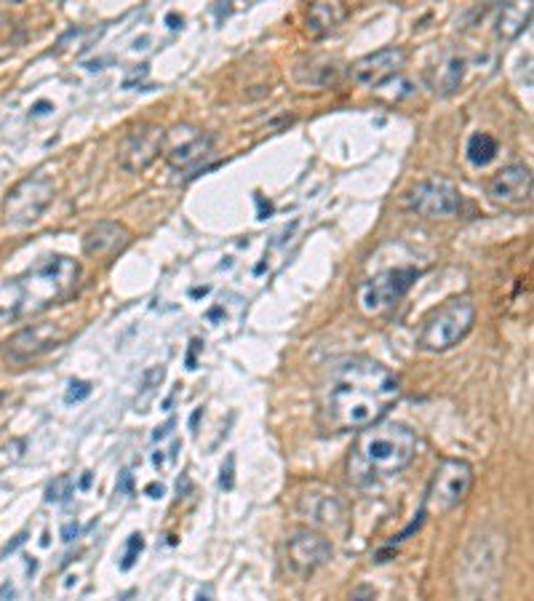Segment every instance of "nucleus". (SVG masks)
<instances>
[{
	"label": "nucleus",
	"instance_id": "nucleus-1",
	"mask_svg": "<svg viewBox=\"0 0 534 601\" xmlns=\"http://www.w3.org/2000/svg\"><path fill=\"white\" fill-rule=\"evenodd\" d=\"M401 398V382L369 356H342L326 364L316 388L321 433L364 431L380 423Z\"/></svg>",
	"mask_w": 534,
	"mask_h": 601
},
{
	"label": "nucleus",
	"instance_id": "nucleus-2",
	"mask_svg": "<svg viewBox=\"0 0 534 601\" xmlns=\"http://www.w3.org/2000/svg\"><path fill=\"white\" fill-rule=\"evenodd\" d=\"M81 265L65 254L43 257L35 268L0 284V321H19L67 300L78 289Z\"/></svg>",
	"mask_w": 534,
	"mask_h": 601
},
{
	"label": "nucleus",
	"instance_id": "nucleus-3",
	"mask_svg": "<svg viewBox=\"0 0 534 601\" xmlns=\"http://www.w3.org/2000/svg\"><path fill=\"white\" fill-rule=\"evenodd\" d=\"M417 455V436L409 425L396 420H380L358 431L350 449L348 476L356 487H372L377 481L393 479L409 468Z\"/></svg>",
	"mask_w": 534,
	"mask_h": 601
},
{
	"label": "nucleus",
	"instance_id": "nucleus-4",
	"mask_svg": "<svg viewBox=\"0 0 534 601\" xmlns=\"http://www.w3.org/2000/svg\"><path fill=\"white\" fill-rule=\"evenodd\" d=\"M476 324V308L468 297H452L444 305H438L425 321H422L420 348L428 353H444V350L460 345Z\"/></svg>",
	"mask_w": 534,
	"mask_h": 601
},
{
	"label": "nucleus",
	"instance_id": "nucleus-5",
	"mask_svg": "<svg viewBox=\"0 0 534 601\" xmlns=\"http://www.w3.org/2000/svg\"><path fill=\"white\" fill-rule=\"evenodd\" d=\"M54 179L46 174H33L25 177L22 182L11 187V193L6 195V204H3V217L9 222L11 228H27L43 217V212L49 209L54 201Z\"/></svg>",
	"mask_w": 534,
	"mask_h": 601
},
{
	"label": "nucleus",
	"instance_id": "nucleus-6",
	"mask_svg": "<svg viewBox=\"0 0 534 601\" xmlns=\"http://www.w3.org/2000/svg\"><path fill=\"white\" fill-rule=\"evenodd\" d=\"M473 487V468L465 460H444L438 465L433 479H430L428 495H425V511L422 513H446L468 497Z\"/></svg>",
	"mask_w": 534,
	"mask_h": 601
},
{
	"label": "nucleus",
	"instance_id": "nucleus-7",
	"mask_svg": "<svg viewBox=\"0 0 534 601\" xmlns=\"http://www.w3.org/2000/svg\"><path fill=\"white\" fill-rule=\"evenodd\" d=\"M417 276L420 273L414 268H396L369 278V281L358 286V308L364 310L366 316H380V313H385V310H390L393 305L404 300V294L412 289Z\"/></svg>",
	"mask_w": 534,
	"mask_h": 601
},
{
	"label": "nucleus",
	"instance_id": "nucleus-8",
	"mask_svg": "<svg viewBox=\"0 0 534 601\" xmlns=\"http://www.w3.org/2000/svg\"><path fill=\"white\" fill-rule=\"evenodd\" d=\"M406 206L428 220H452L460 214L462 198L452 179L430 177L406 195Z\"/></svg>",
	"mask_w": 534,
	"mask_h": 601
},
{
	"label": "nucleus",
	"instance_id": "nucleus-9",
	"mask_svg": "<svg viewBox=\"0 0 534 601\" xmlns=\"http://www.w3.org/2000/svg\"><path fill=\"white\" fill-rule=\"evenodd\" d=\"M163 139L166 129L158 123H142L131 129L118 147V166L129 174H142L163 153Z\"/></svg>",
	"mask_w": 534,
	"mask_h": 601
},
{
	"label": "nucleus",
	"instance_id": "nucleus-10",
	"mask_svg": "<svg viewBox=\"0 0 534 601\" xmlns=\"http://www.w3.org/2000/svg\"><path fill=\"white\" fill-rule=\"evenodd\" d=\"M214 139L206 131L195 129L190 123H179L171 131H166L163 139V150H166V161L171 169H195L198 163L206 161L211 153Z\"/></svg>",
	"mask_w": 534,
	"mask_h": 601
},
{
	"label": "nucleus",
	"instance_id": "nucleus-11",
	"mask_svg": "<svg viewBox=\"0 0 534 601\" xmlns=\"http://www.w3.org/2000/svg\"><path fill=\"white\" fill-rule=\"evenodd\" d=\"M406 65V51L398 46L366 54L358 62L350 65V81L361 86V89H380L388 81H393Z\"/></svg>",
	"mask_w": 534,
	"mask_h": 601
},
{
	"label": "nucleus",
	"instance_id": "nucleus-12",
	"mask_svg": "<svg viewBox=\"0 0 534 601\" xmlns=\"http://www.w3.org/2000/svg\"><path fill=\"white\" fill-rule=\"evenodd\" d=\"M332 559V543L316 529H297L286 540V561L294 575L308 577Z\"/></svg>",
	"mask_w": 534,
	"mask_h": 601
},
{
	"label": "nucleus",
	"instance_id": "nucleus-13",
	"mask_svg": "<svg viewBox=\"0 0 534 601\" xmlns=\"http://www.w3.org/2000/svg\"><path fill=\"white\" fill-rule=\"evenodd\" d=\"M486 195H489V201H494L497 206H508V209L529 204L532 201V169L526 163H510L489 179Z\"/></svg>",
	"mask_w": 534,
	"mask_h": 601
},
{
	"label": "nucleus",
	"instance_id": "nucleus-14",
	"mask_svg": "<svg viewBox=\"0 0 534 601\" xmlns=\"http://www.w3.org/2000/svg\"><path fill=\"white\" fill-rule=\"evenodd\" d=\"M65 337L67 334L57 324L25 326L22 332H17L11 340H6L3 356L14 361V364H25V361L43 356L46 350L57 348L59 342H65Z\"/></svg>",
	"mask_w": 534,
	"mask_h": 601
},
{
	"label": "nucleus",
	"instance_id": "nucleus-15",
	"mask_svg": "<svg viewBox=\"0 0 534 601\" xmlns=\"http://www.w3.org/2000/svg\"><path fill=\"white\" fill-rule=\"evenodd\" d=\"M131 244V230L123 222H97L83 233V254L94 260H105L113 254L123 252Z\"/></svg>",
	"mask_w": 534,
	"mask_h": 601
},
{
	"label": "nucleus",
	"instance_id": "nucleus-16",
	"mask_svg": "<svg viewBox=\"0 0 534 601\" xmlns=\"http://www.w3.org/2000/svg\"><path fill=\"white\" fill-rule=\"evenodd\" d=\"M462 78H465V59L460 54H444L438 59V65L430 70V89L436 91L438 97H449L460 89Z\"/></svg>",
	"mask_w": 534,
	"mask_h": 601
},
{
	"label": "nucleus",
	"instance_id": "nucleus-17",
	"mask_svg": "<svg viewBox=\"0 0 534 601\" xmlns=\"http://www.w3.org/2000/svg\"><path fill=\"white\" fill-rule=\"evenodd\" d=\"M345 17H348L345 3H329V0L313 3L308 11V35L310 38H324L332 30H337L345 22Z\"/></svg>",
	"mask_w": 534,
	"mask_h": 601
},
{
	"label": "nucleus",
	"instance_id": "nucleus-18",
	"mask_svg": "<svg viewBox=\"0 0 534 601\" xmlns=\"http://www.w3.org/2000/svg\"><path fill=\"white\" fill-rule=\"evenodd\" d=\"M529 19H532V3H508L497 22V33L502 41H513L516 35L524 33Z\"/></svg>",
	"mask_w": 534,
	"mask_h": 601
},
{
	"label": "nucleus",
	"instance_id": "nucleus-19",
	"mask_svg": "<svg viewBox=\"0 0 534 601\" xmlns=\"http://www.w3.org/2000/svg\"><path fill=\"white\" fill-rule=\"evenodd\" d=\"M302 508H310V513H313V519L318 524H337L342 519V513H345V508H342L337 497H308L302 503Z\"/></svg>",
	"mask_w": 534,
	"mask_h": 601
},
{
	"label": "nucleus",
	"instance_id": "nucleus-20",
	"mask_svg": "<svg viewBox=\"0 0 534 601\" xmlns=\"http://www.w3.org/2000/svg\"><path fill=\"white\" fill-rule=\"evenodd\" d=\"M465 153H468V161L473 166H486V163L494 161V155H497V139L492 134H473L468 139V147H465Z\"/></svg>",
	"mask_w": 534,
	"mask_h": 601
},
{
	"label": "nucleus",
	"instance_id": "nucleus-21",
	"mask_svg": "<svg viewBox=\"0 0 534 601\" xmlns=\"http://www.w3.org/2000/svg\"><path fill=\"white\" fill-rule=\"evenodd\" d=\"M70 495H73V479L70 476H59L46 489V503H65Z\"/></svg>",
	"mask_w": 534,
	"mask_h": 601
},
{
	"label": "nucleus",
	"instance_id": "nucleus-22",
	"mask_svg": "<svg viewBox=\"0 0 534 601\" xmlns=\"http://www.w3.org/2000/svg\"><path fill=\"white\" fill-rule=\"evenodd\" d=\"M142 548H145V540H142V535H131L129 545H126V553H123V561H121L123 572H129V569L137 564Z\"/></svg>",
	"mask_w": 534,
	"mask_h": 601
},
{
	"label": "nucleus",
	"instance_id": "nucleus-23",
	"mask_svg": "<svg viewBox=\"0 0 534 601\" xmlns=\"http://www.w3.org/2000/svg\"><path fill=\"white\" fill-rule=\"evenodd\" d=\"M91 396V382L83 380H73L70 382V390H67V404H73V401H83V398Z\"/></svg>",
	"mask_w": 534,
	"mask_h": 601
},
{
	"label": "nucleus",
	"instance_id": "nucleus-24",
	"mask_svg": "<svg viewBox=\"0 0 534 601\" xmlns=\"http://www.w3.org/2000/svg\"><path fill=\"white\" fill-rule=\"evenodd\" d=\"M233 476H235V457H227V463L222 465V476H219V487L222 489H233Z\"/></svg>",
	"mask_w": 534,
	"mask_h": 601
},
{
	"label": "nucleus",
	"instance_id": "nucleus-25",
	"mask_svg": "<svg viewBox=\"0 0 534 601\" xmlns=\"http://www.w3.org/2000/svg\"><path fill=\"white\" fill-rule=\"evenodd\" d=\"M374 599H377V596H374V591L369 588V585H358L356 591L348 596V601H374Z\"/></svg>",
	"mask_w": 534,
	"mask_h": 601
},
{
	"label": "nucleus",
	"instance_id": "nucleus-26",
	"mask_svg": "<svg viewBox=\"0 0 534 601\" xmlns=\"http://www.w3.org/2000/svg\"><path fill=\"white\" fill-rule=\"evenodd\" d=\"M25 540H27V535H25V532H22V535H17V540H11V543L6 545V548H3V551H0V559H6V556H9V553H14V551H17L19 545L25 543Z\"/></svg>",
	"mask_w": 534,
	"mask_h": 601
},
{
	"label": "nucleus",
	"instance_id": "nucleus-27",
	"mask_svg": "<svg viewBox=\"0 0 534 601\" xmlns=\"http://www.w3.org/2000/svg\"><path fill=\"white\" fill-rule=\"evenodd\" d=\"M201 348V342L193 340V348H190V356H187V369H195V353Z\"/></svg>",
	"mask_w": 534,
	"mask_h": 601
},
{
	"label": "nucleus",
	"instance_id": "nucleus-28",
	"mask_svg": "<svg viewBox=\"0 0 534 601\" xmlns=\"http://www.w3.org/2000/svg\"><path fill=\"white\" fill-rule=\"evenodd\" d=\"M171 428H174V420H169V423L163 425V428H158V431L153 433V439L158 441V439H163V436H169V431H171Z\"/></svg>",
	"mask_w": 534,
	"mask_h": 601
},
{
	"label": "nucleus",
	"instance_id": "nucleus-29",
	"mask_svg": "<svg viewBox=\"0 0 534 601\" xmlns=\"http://www.w3.org/2000/svg\"><path fill=\"white\" fill-rule=\"evenodd\" d=\"M163 492H166V489H163L161 484H150V487H147V495L155 497V500H158V497H163Z\"/></svg>",
	"mask_w": 534,
	"mask_h": 601
},
{
	"label": "nucleus",
	"instance_id": "nucleus-30",
	"mask_svg": "<svg viewBox=\"0 0 534 601\" xmlns=\"http://www.w3.org/2000/svg\"><path fill=\"white\" fill-rule=\"evenodd\" d=\"M75 535H78V524H67V527L62 529V537H65V540H73Z\"/></svg>",
	"mask_w": 534,
	"mask_h": 601
},
{
	"label": "nucleus",
	"instance_id": "nucleus-31",
	"mask_svg": "<svg viewBox=\"0 0 534 601\" xmlns=\"http://www.w3.org/2000/svg\"><path fill=\"white\" fill-rule=\"evenodd\" d=\"M129 484H131L129 471H123V476H121V489H123V492H129Z\"/></svg>",
	"mask_w": 534,
	"mask_h": 601
},
{
	"label": "nucleus",
	"instance_id": "nucleus-32",
	"mask_svg": "<svg viewBox=\"0 0 534 601\" xmlns=\"http://www.w3.org/2000/svg\"><path fill=\"white\" fill-rule=\"evenodd\" d=\"M89 484H91V473H86V476L81 479V489H89Z\"/></svg>",
	"mask_w": 534,
	"mask_h": 601
}]
</instances>
